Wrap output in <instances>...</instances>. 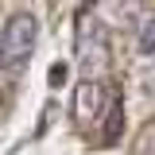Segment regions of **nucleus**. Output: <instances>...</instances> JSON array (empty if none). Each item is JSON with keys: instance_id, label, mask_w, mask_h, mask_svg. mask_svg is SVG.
<instances>
[{"instance_id": "nucleus-2", "label": "nucleus", "mask_w": 155, "mask_h": 155, "mask_svg": "<svg viewBox=\"0 0 155 155\" xmlns=\"http://www.w3.org/2000/svg\"><path fill=\"white\" fill-rule=\"evenodd\" d=\"M35 43H39V16L16 12L0 31V62L4 66H23L35 54Z\"/></svg>"}, {"instance_id": "nucleus-3", "label": "nucleus", "mask_w": 155, "mask_h": 155, "mask_svg": "<svg viewBox=\"0 0 155 155\" xmlns=\"http://www.w3.org/2000/svg\"><path fill=\"white\" fill-rule=\"evenodd\" d=\"M109 113V89L101 78H81L74 85V120L78 128H93Z\"/></svg>"}, {"instance_id": "nucleus-1", "label": "nucleus", "mask_w": 155, "mask_h": 155, "mask_svg": "<svg viewBox=\"0 0 155 155\" xmlns=\"http://www.w3.org/2000/svg\"><path fill=\"white\" fill-rule=\"evenodd\" d=\"M78 66L81 78H101L113 66V47H109V27L101 19H81L78 27Z\"/></svg>"}, {"instance_id": "nucleus-5", "label": "nucleus", "mask_w": 155, "mask_h": 155, "mask_svg": "<svg viewBox=\"0 0 155 155\" xmlns=\"http://www.w3.org/2000/svg\"><path fill=\"white\" fill-rule=\"evenodd\" d=\"M62 78H66V66H54V70H51V81H54V85H58Z\"/></svg>"}, {"instance_id": "nucleus-6", "label": "nucleus", "mask_w": 155, "mask_h": 155, "mask_svg": "<svg viewBox=\"0 0 155 155\" xmlns=\"http://www.w3.org/2000/svg\"><path fill=\"white\" fill-rule=\"evenodd\" d=\"M0 66H4V62H0Z\"/></svg>"}, {"instance_id": "nucleus-4", "label": "nucleus", "mask_w": 155, "mask_h": 155, "mask_svg": "<svg viewBox=\"0 0 155 155\" xmlns=\"http://www.w3.org/2000/svg\"><path fill=\"white\" fill-rule=\"evenodd\" d=\"M140 51H143V54H151V51H155V16L147 19L143 31H140Z\"/></svg>"}]
</instances>
